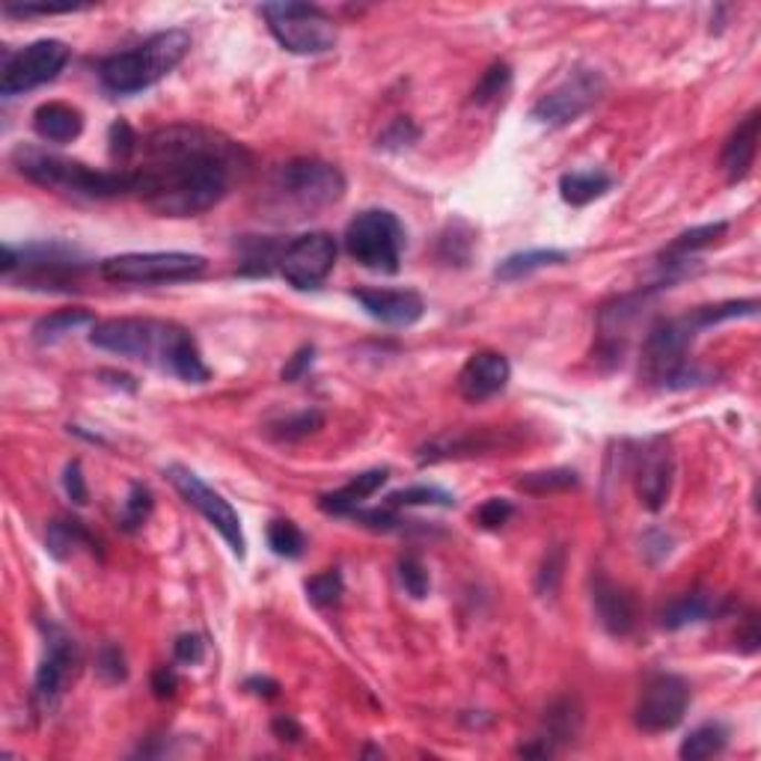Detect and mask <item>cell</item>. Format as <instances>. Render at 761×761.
Here are the masks:
<instances>
[{
	"mask_svg": "<svg viewBox=\"0 0 761 761\" xmlns=\"http://www.w3.org/2000/svg\"><path fill=\"white\" fill-rule=\"evenodd\" d=\"M134 197L161 218H194L215 209L250 170L241 143L202 125H170L140 140Z\"/></svg>",
	"mask_w": 761,
	"mask_h": 761,
	"instance_id": "6da1fadb",
	"label": "cell"
},
{
	"mask_svg": "<svg viewBox=\"0 0 761 761\" xmlns=\"http://www.w3.org/2000/svg\"><path fill=\"white\" fill-rule=\"evenodd\" d=\"M90 343L102 352L140 361L185 384H206L211 378L197 340L185 327L158 319H107L93 324Z\"/></svg>",
	"mask_w": 761,
	"mask_h": 761,
	"instance_id": "7a4b0ae2",
	"label": "cell"
},
{
	"mask_svg": "<svg viewBox=\"0 0 761 761\" xmlns=\"http://www.w3.org/2000/svg\"><path fill=\"white\" fill-rule=\"evenodd\" d=\"M345 197V176L336 164L295 158L277 167L262 194V211L271 220H304L331 209Z\"/></svg>",
	"mask_w": 761,
	"mask_h": 761,
	"instance_id": "3957f363",
	"label": "cell"
},
{
	"mask_svg": "<svg viewBox=\"0 0 761 761\" xmlns=\"http://www.w3.org/2000/svg\"><path fill=\"white\" fill-rule=\"evenodd\" d=\"M12 164L19 167L24 179L45 190H58L77 200H116L134 194V173L123 170H93L81 161L63 158V155L45 153L37 146H19L12 155Z\"/></svg>",
	"mask_w": 761,
	"mask_h": 761,
	"instance_id": "277c9868",
	"label": "cell"
},
{
	"mask_svg": "<svg viewBox=\"0 0 761 761\" xmlns=\"http://www.w3.org/2000/svg\"><path fill=\"white\" fill-rule=\"evenodd\" d=\"M188 51V30H164V33H155L153 39H146L143 45L132 48V51L111 54L107 60H102L98 77H102V84L116 95L143 93V90H149L153 84H158L161 77L170 75L173 69L185 60Z\"/></svg>",
	"mask_w": 761,
	"mask_h": 761,
	"instance_id": "5b68a950",
	"label": "cell"
},
{
	"mask_svg": "<svg viewBox=\"0 0 761 761\" xmlns=\"http://www.w3.org/2000/svg\"><path fill=\"white\" fill-rule=\"evenodd\" d=\"M699 327L690 315L681 319H664L648 331L646 343H643V378L657 384V387H690L699 372L690 366V345H694Z\"/></svg>",
	"mask_w": 761,
	"mask_h": 761,
	"instance_id": "8992f818",
	"label": "cell"
},
{
	"mask_svg": "<svg viewBox=\"0 0 761 761\" xmlns=\"http://www.w3.org/2000/svg\"><path fill=\"white\" fill-rule=\"evenodd\" d=\"M345 248L363 268L396 274L405 250V227L387 209H366L345 229Z\"/></svg>",
	"mask_w": 761,
	"mask_h": 761,
	"instance_id": "52a82bcc",
	"label": "cell"
},
{
	"mask_svg": "<svg viewBox=\"0 0 761 761\" xmlns=\"http://www.w3.org/2000/svg\"><path fill=\"white\" fill-rule=\"evenodd\" d=\"M262 15L268 21V30L285 51L301 54V58H315L327 54L336 45V21L319 7L310 3H265Z\"/></svg>",
	"mask_w": 761,
	"mask_h": 761,
	"instance_id": "ba28073f",
	"label": "cell"
},
{
	"mask_svg": "<svg viewBox=\"0 0 761 761\" xmlns=\"http://www.w3.org/2000/svg\"><path fill=\"white\" fill-rule=\"evenodd\" d=\"M206 257L200 253H181V250H167V253H119L102 262V277L107 283L123 285H161L181 283V280H197L206 271Z\"/></svg>",
	"mask_w": 761,
	"mask_h": 761,
	"instance_id": "9c48e42d",
	"label": "cell"
},
{
	"mask_svg": "<svg viewBox=\"0 0 761 761\" xmlns=\"http://www.w3.org/2000/svg\"><path fill=\"white\" fill-rule=\"evenodd\" d=\"M86 268V259L69 244H30V248H3V262L0 271L3 277H12L15 271H24V283L45 285V289H66L81 271Z\"/></svg>",
	"mask_w": 761,
	"mask_h": 761,
	"instance_id": "30bf717a",
	"label": "cell"
},
{
	"mask_svg": "<svg viewBox=\"0 0 761 761\" xmlns=\"http://www.w3.org/2000/svg\"><path fill=\"white\" fill-rule=\"evenodd\" d=\"M167 479H170L173 488L185 497V503L194 505V509L223 535V542L232 548V553H236L238 560H244V556H248V539H244V530H241V518H238L236 509L229 505V500H223L215 488L206 486L200 476L194 473V470H188V467L170 465L167 467Z\"/></svg>",
	"mask_w": 761,
	"mask_h": 761,
	"instance_id": "8fae6325",
	"label": "cell"
},
{
	"mask_svg": "<svg viewBox=\"0 0 761 761\" xmlns=\"http://www.w3.org/2000/svg\"><path fill=\"white\" fill-rule=\"evenodd\" d=\"M607 90V81L595 69H574L565 81L553 86L551 93H544L533 107V119L551 128L581 119L601 95Z\"/></svg>",
	"mask_w": 761,
	"mask_h": 761,
	"instance_id": "7c38bea8",
	"label": "cell"
},
{
	"mask_svg": "<svg viewBox=\"0 0 761 761\" xmlns=\"http://www.w3.org/2000/svg\"><path fill=\"white\" fill-rule=\"evenodd\" d=\"M72 51L60 39H39L33 45L21 48L3 63V77H0V93L19 95L30 93L37 86L54 81L66 69Z\"/></svg>",
	"mask_w": 761,
	"mask_h": 761,
	"instance_id": "4fadbf2b",
	"label": "cell"
},
{
	"mask_svg": "<svg viewBox=\"0 0 761 761\" xmlns=\"http://www.w3.org/2000/svg\"><path fill=\"white\" fill-rule=\"evenodd\" d=\"M687 705H690V685L681 676L660 673L648 678V685L643 687L634 720L648 734L669 732L685 720Z\"/></svg>",
	"mask_w": 761,
	"mask_h": 761,
	"instance_id": "5bb4252c",
	"label": "cell"
},
{
	"mask_svg": "<svg viewBox=\"0 0 761 761\" xmlns=\"http://www.w3.org/2000/svg\"><path fill=\"white\" fill-rule=\"evenodd\" d=\"M280 274L295 289H319L336 265V241L327 232H306L280 250Z\"/></svg>",
	"mask_w": 761,
	"mask_h": 761,
	"instance_id": "9a60e30c",
	"label": "cell"
},
{
	"mask_svg": "<svg viewBox=\"0 0 761 761\" xmlns=\"http://www.w3.org/2000/svg\"><path fill=\"white\" fill-rule=\"evenodd\" d=\"M77 669V643L69 637L66 630H48L45 657L33 678V702L42 713H48L63 699L69 681L75 678Z\"/></svg>",
	"mask_w": 761,
	"mask_h": 761,
	"instance_id": "2e32d148",
	"label": "cell"
},
{
	"mask_svg": "<svg viewBox=\"0 0 761 761\" xmlns=\"http://www.w3.org/2000/svg\"><path fill=\"white\" fill-rule=\"evenodd\" d=\"M673 473H676V461H673L669 438L646 440L637 452V470H634L639 503L651 512H660L673 491Z\"/></svg>",
	"mask_w": 761,
	"mask_h": 761,
	"instance_id": "e0dca14e",
	"label": "cell"
},
{
	"mask_svg": "<svg viewBox=\"0 0 761 761\" xmlns=\"http://www.w3.org/2000/svg\"><path fill=\"white\" fill-rule=\"evenodd\" d=\"M352 298L366 310V315L390 327H410L426 313V304L414 289H357Z\"/></svg>",
	"mask_w": 761,
	"mask_h": 761,
	"instance_id": "ac0fdd59",
	"label": "cell"
},
{
	"mask_svg": "<svg viewBox=\"0 0 761 761\" xmlns=\"http://www.w3.org/2000/svg\"><path fill=\"white\" fill-rule=\"evenodd\" d=\"M509 378H512V366L503 354L479 352L461 366L456 387L467 402H486L503 393Z\"/></svg>",
	"mask_w": 761,
	"mask_h": 761,
	"instance_id": "d6986e66",
	"label": "cell"
},
{
	"mask_svg": "<svg viewBox=\"0 0 761 761\" xmlns=\"http://www.w3.org/2000/svg\"><path fill=\"white\" fill-rule=\"evenodd\" d=\"M646 292H637V295H625L607 304L601 310L598 315V333H601V345L598 352L604 357H622L625 354V345H628L630 327L639 322L643 315V306H646Z\"/></svg>",
	"mask_w": 761,
	"mask_h": 761,
	"instance_id": "ffe728a7",
	"label": "cell"
},
{
	"mask_svg": "<svg viewBox=\"0 0 761 761\" xmlns=\"http://www.w3.org/2000/svg\"><path fill=\"white\" fill-rule=\"evenodd\" d=\"M592 604L598 613V622L613 637H628L637 628V604L628 590H622L604 574L592 581Z\"/></svg>",
	"mask_w": 761,
	"mask_h": 761,
	"instance_id": "44dd1931",
	"label": "cell"
},
{
	"mask_svg": "<svg viewBox=\"0 0 761 761\" xmlns=\"http://www.w3.org/2000/svg\"><path fill=\"white\" fill-rule=\"evenodd\" d=\"M759 125H761V114L759 111H750L743 116L738 128L732 132V137L726 140L723 146V173L729 181H741L747 179L752 161H755V153H759Z\"/></svg>",
	"mask_w": 761,
	"mask_h": 761,
	"instance_id": "7402d4cb",
	"label": "cell"
},
{
	"mask_svg": "<svg viewBox=\"0 0 761 761\" xmlns=\"http://www.w3.org/2000/svg\"><path fill=\"white\" fill-rule=\"evenodd\" d=\"M33 132L48 143H72L84 132V114L66 102H48L33 114Z\"/></svg>",
	"mask_w": 761,
	"mask_h": 761,
	"instance_id": "603a6c76",
	"label": "cell"
},
{
	"mask_svg": "<svg viewBox=\"0 0 761 761\" xmlns=\"http://www.w3.org/2000/svg\"><path fill=\"white\" fill-rule=\"evenodd\" d=\"M387 479H390L387 470H366V473L354 476L348 486L336 488L333 494H324L322 500H319V505H322V512L327 514H348L352 509H357L363 500H369L375 491H380V488L387 486Z\"/></svg>",
	"mask_w": 761,
	"mask_h": 761,
	"instance_id": "cb8c5ba5",
	"label": "cell"
},
{
	"mask_svg": "<svg viewBox=\"0 0 761 761\" xmlns=\"http://www.w3.org/2000/svg\"><path fill=\"white\" fill-rule=\"evenodd\" d=\"M717 613H720V598L713 592H687V595H678L669 607H664L660 625L669 630H681L687 625L717 616Z\"/></svg>",
	"mask_w": 761,
	"mask_h": 761,
	"instance_id": "d4e9b609",
	"label": "cell"
},
{
	"mask_svg": "<svg viewBox=\"0 0 761 761\" xmlns=\"http://www.w3.org/2000/svg\"><path fill=\"white\" fill-rule=\"evenodd\" d=\"M565 262H569V253H562V250H523V253L505 257L503 262L494 268V277L500 283H518V280L535 274V271H542V268L565 265Z\"/></svg>",
	"mask_w": 761,
	"mask_h": 761,
	"instance_id": "484cf974",
	"label": "cell"
},
{
	"mask_svg": "<svg viewBox=\"0 0 761 761\" xmlns=\"http://www.w3.org/2000/svg\"><path fill=\"white\" fill-rule=\"evenodd\" d=\"M45 548L54 560L63 562L69 560V556H75L81 548H90V551H93L95 539L84 523L75 521V518H72V521H69V518H58V521L48 523Z\"/></svg>",
	"mask_w": 761,
	"mask_h": 761,
	"instance_id": "4316f807",
	"label": "cell"
},
{
	"mask_svg": "<svg viewBox=\"0 0 761 761\" xmlns=\"http://www.w3.org/2000/svg\"><path fill=\"white\" fill-rule=\"evenodd\" d=\"M609 188H613V179H609L604 170L565 173L560 179L562 200L569 202V206H574V209H583V206L601 200Z\"/></svg>",
	"mask_w": 761,
	"mask_h": 761,
	"instance_id": "83f0119b",
	"label": "cell"
},
{
	"mask_svg": "<svg viewBox=\"0 0 761 761\" xmlns=\"http://www.w3.org/2000/svg\"><path fill=\"white\" fill-rule=\"evenodd\" d=\"M726 743H729V729L723 723L711 720V723L696 726L694 732L687 734L681 747H678V755L687 761L713 759V755H720L726 750Z\"/></svg>",
	"mask_w": 761,
	"mask_h": 761,
	"instance_id": "f1b7e54d",
	"label": "cell"
},
{
	"mask_svg": "<svg viewBox=\"0 0 761 761\" xmlns=\"http://www.w3.org/2000/svg\"><path fill=\"white\" fill-rule=\"evenodd\" d=\"M726 223L720 220V223H705V227H696V229H687V232H681V236L666 248L664 259H669L666 265L676 268L681 265V262H687V259L694 257V253H699V250L711 248V244H717L720 238L726 236Z\"/></svg>",
	"mask_w": 761,
	"mask_h": 761,
	"instance_id": "f546056e",
	"label": "cell"
},
{
	"mask_svg": "<svg viewBox=\"0 0 761 761\" xmlns=\"http://www.w3.org/2000/svg\"><path fill=\"white\" fill-rule=\"evenodd\" d=\"M86 324H98L90 310H60V313L39 319L37 327H33V340L39 345H51L69 336V333H75L77 327H86Z\"/></svg>",
	"mask_w": 761,
	"mask_h": 761,
	"instance_id": "4dcf8cb0",
	"label": "cell"
},
{
	"mask_svg": "<svg viewBox=\"0 0 761 761\" xmlns=\"http://www.w3.org/2000/svg\"><path fill=\"white\" fill-rule=\"evenodd\" d=\"M577 473L569 467H553V470H535V473H523L518 479V488L527 494L544 497V494H560V491H571L577 488Z\"/></svg>",
	"mask_w": 761,
	"mask_h": 761,
	"instance_id": "1f68e13d",
	"label": "cell"
},
{
	"mask_svg": "<svg viewBox=\"0 0 761 761\" xmlns=\"http://www.w3.org/2000/svg\"><path fill=\"white\" fill-rule=\"evenodd\" d=\"M268 544H271V551H274L277 556H283V560H298V556H304L306 539L295 521L277 518V521L268 523Z\"/></svg>",
	"mask_w": 761,
	"mask_h": 761,
	"instance_id": "d6a6232c",
	"label": "cell"
},
{
	"mask_svg": "<svg viewBox=\"0 0 761 761\" xmlns=\"http://www.w3.org/2000/svg\"><path fill=\"white\" fill-rule=\"evenodd\" d=\"M470 250H473V229L467 227V223H461V220H458V223H449L447 232L440 236V259L449 262V265H467Z\"/></svg>",
	"mask_w": 761,
	"mask_h": 761,
	"instance_id": "836d02e7",
	"label": "cell"
},
{
	"mask_svg": "<svg viewBox=\"0 0 761 761\" xmlns=\"http://www.w3.org/2000/svg\"><path fill=\"white\" fill-rule=\"evenodd\" d=\"M544 723H548V738H542V741H571L577 734V729H581V711H577V705L571 702V699H562V702H556L548 711Z\"/></svg>",
	"mask_w": 761,
	"mask_h": 761,
	"instance_id": "e575fe53",
	"label": "cell"
},
{
	"mask_svg": "<svg viewBox=\"0 0 761 761\" xmlns=\"http://www.w3.org/2000/svg\"><path fill=\"white\" fill-rule=\"evenodd\" d=\"M153 491L146 486H132V491H128V497H125V505H123V514H119V523H123L125 533H137L143 523L149 521V514H153Z\"/></svg>",
	"mask_w": 761,
	"mask_h": 761,
	"instance_id": "d590c367",
	"label": "cell"
},
{
	"mask_svg": "<svg viewBox=\"0 0 761 761\" xmlns=\"http://www.w3.org/2000/svg\"><path fill=\"white\" fill-rule=\"evenodd\" d=\"M304 590H306V598L313 601L315 607H333V604H340V598H343L345 581L340 571L331 569V571H322V574H315V577H310Z\"/></svg>",
	"mask_w": 761,
	"mask_h": 761,
	"instance_id": "8d00e7d4",
	"label": "cell"
},
{
	"mask_svg": "<svg viewBox=\"0 0 761 761\" xmlns=\"http://www.w3.org/2000/svg\"><path fill=\"white\" fill-rule=\"evenodd\" d=\"M387 505H456V497L435 486H410L387 497Z\"/></svg>",
	"mask_w": 761,
	"mask_h": 761,
	"instance_id": "74e56055",
	"label": "cell"
},
{
	"mask_svg": "<svg viewBox=\"0 0 761 761\" xmlns=\"http://www.w3.org/2000/svg\"><path fill=\"white\" fill-rule=\"evenodd\" d=\"M509 84H512V69H509V63H494L486 75L479 77V84H476L473 90V102L476 105H488V102L500 98V95L509 90Z\"/></svg>",
	"mask_w": 761,
	"mask_h": 761,
	"instance_id": "f35d334b",
	"label": "cell"
},
{
	"mask_svg": "<svg viewBox=\"0 0 761 761\" xmlns=\"http://www.w3.org/2000/svg\"><path fill=\"white\" fill-rule=\"evenodd\" d=\"M95 669H98V676L105 678L107 685H119V681H125V678H128V666H125L123 648L114 646V643H105L102 651H98Z\"/></svg>",
	"mask_w": 761,
	"mask_h": 761,
	"instance_id": "ab89813d",
	"label": "cell"
},
{
	"mask_svg": "<svg viewBox=\"0 0 761 761\" xmlns=\"http://www.w3.org/2000/svg\"><path fill=\"white\" fill-rule=\"evenodd\" d=\"M399 581L410 598H426L428 586H431L426 565H423L417 556H405V560L399 562Z\"/></svg>",
	"mask_w": 761,
	"mask_h": 761,
	"instance_id": "60d3db41",
	"label": "cell"
},
{
	"mask_svg": "<svg viewBox=\"0 0 761 761\" xmlns=\"http://www.w3.org/2000/svg\"><path fill=\"white\" fill-rule=\"evenodd\" d=\"M514 514V505L505 500V497H491V500H486V503L476 509V523L482 527V530H500L503 523H509V518Z\"/></svg>",
	"mask_w": 761,
	"mask_h": 761,
	"instance_id": "b9f144b4",
	"label": "cell"
},
{
	"mask_svg": "<svg viewBox=\"0 0 761 761\" xmlns=\"http://www.w3.org/2000/svg\"><path fill=\"white\" fill-rule=\"evenodd\" d=\"M319 426H322V414H319V410H304V414H295V417L277 423L274 428H277V438L298 440V438H306V435H313Z\"/></svg>",
	"mask_w": 761,
	"mask_h": 761,
	"instance_id": "7bdbcfd3",
	"label": "cell"
},
{
	"mask_svg": "<svg viewBox=\"0 0 761 761\" xmlns=\"http://www.w3.org/2000/svg\"><path fill=\"white\" fill-rule=\"evenodd\" d=\"M137 153H140V137L132 132V125L123 123V119L111 125V155L119 161H128Z\"/></svg>",
	"mask_w": 761,
	"mask_h": 761,
	"instance_id": "ee69618b",
	"label": "cell"
},
{
	"mask_svg": "<svg viewBox=\"0 0 761 761\" xmlns=\"http://www.w3.org/2000/svg\"><path fill=\"white\" fill-rule=\"evenodd\" d=\"M562 569H565V551H562V548H553V551L544 556L542 574H539V592H542L544 598L553 595L556 586H560Z\"/></svg>",
	"mask_w": 761,
	"mask_h": 761,
	"instance_id": "f6af8a7d",
	"label": "cell"
},
{
	"mask_svg": "<svg viewBox=\"0 0 761 761\" xmlns=\"http://www.w3.org/2000/svg\"><path fill=\"white\" fill-rule=\"evenodd\" d=\"M419 137V128L410 119H396V123L387 128V132L380 134L378 146H384V149H408V146H414Z\"/></svg>",
	"mask_w": 761,
	"mask_h": 761,
	"instance_id": "bcb514c9",
	"label": "cell"
},
{
	"mask_svg": "<svg viewBox=\"0 0 761 761\" xmlns=\"http://www.w3.org/2000/svg\"><path fill=\"white\" fill-rule=\"evenodd\" d=\"M173 655L185 666L202 664V657H206V637H200V634H181L176 639V646H173Z\"/></svg>",
	"mask_w": 761,
	"mask_h": 761,
	"instance_id": "7dc6e473",
	"label": "cell"
},
{
	"mask_svg": "<svg viewBox=\"0 0 761 761\" xmlns=\"http://www.w3.org/2000/svg\"><path fill=\"white\" fill-rule=\"evenodd\" d=\"M63 488H66L69 500L75 505H84L90 491H86V479H84V467L81 461H69L66 470H63Z\"/></svg>",
	"mask_w": 761,
	"mask_h": 761,
	"instance_id": "c3c4849f",
	"label": "cell"
},
{
	"mask_svg": "<svg viewBox=\"0 0 761 761\" xmlns=\"http://www.w3.org/2000/svg\"><path fill=\"white\" fill-rule=\"evenodd\" d=\"M315 361V348L313 345H304L301 352H295L292 357H289V363L283 366V372H280V378L283 380H301L304 378V372L313 366Z\"/></svg>",
	"mask_w": 761,
	"mask_h": 761,
	"instance_id": "681fc988",
	"label": "cell"
},
{
	"mask_svg": "<svg viewBox=\"0 0 761 761\" xmlns=\"http://www.w3.org/2000/svg\"><path fill=\"white\" fill-rule=\"evenodd\" d=\"M176 687H179V676H176V669L173 666H161V669H155L153 676V690L158 699H167V696L176 694Z\"/></svg>",
	"mask_w": 761,
	"mask_h": 761,
	"instance_id": "f907efd6",
	"label": "cell"
},
{
	"mask_svg": "<svg viewBox=\"0 0 761 761\" xmlns=\"http://www.w3.org/2000/svg\"><path fill=\"white\" fill-rule=\"evenodd\" d=\"M274 734L280 738V741H301L304 738V732H301V726L292 720V717H277L274 720Z\"/></svg>",
	"mask_w": 761,
	"mask_h": 761,
	"instance_id": "816d5d0a",
	"label": "cell"
},
{
	"mask_svg": "<svg viewBox=\"0 0 761 761\" xmlns=\"http://www.w3.org/2000/svg\"><path fill=\"white\" fill-rule=\"evenodd\" d=\"M250 690V694H257V696H277L280 694V685H277L274 678H250L248 685H244Z\"/></svg>",
	"mask_w": 761,
	"mask_h": 761,
	"instance_id": "f5cc1de1",
	"label": "cell"
}]
</instances>
